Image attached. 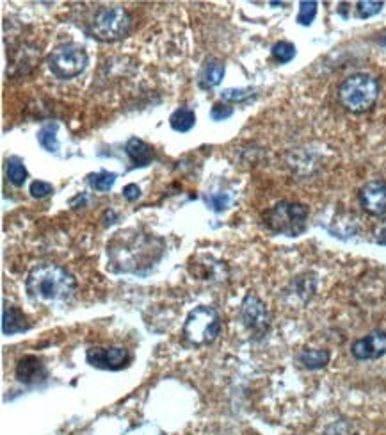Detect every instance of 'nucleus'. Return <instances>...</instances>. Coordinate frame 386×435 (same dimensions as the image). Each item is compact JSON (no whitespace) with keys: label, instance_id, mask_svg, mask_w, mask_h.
I'll list each match as a JSON object with an SVG mask.
<instances>
[{"label":"nucleus","instance_id":"obj_1","mask_svg":"<svg viewBox=\"0 0 386 435\" xmlns=\"http://www.w3.org/2000/svg\"><path fill=\"white\" fill-rule=\"evenodd\" d=\"M164 250L162 237L129 228L114 234L107 244V259L109 268L116 273H143L162 259Z\"/></svg>","mask_w":386,"mask_h":435},{"label":"nucleus","instance_id":"obj_2","mask_svg":"<svg viewBox=\"0 0 386 435\" xmlns=\"http://www.w3.org/2000/svg\"><path fill=\"white\" fill-rule=\"evenodd\" d=\"M25 287L32 302L43 307H54L66 303L73 296L77 280L66 268L43 263L32 268Z\"/></svg>","mask_w":386,"mask_h":435},{"label":"nucleus","instance_id":"obj_3","mask_svg":"<svg viewBox=\"0 0 386 435\" xmlns=\"http://www.w3.org/2000/svg\"><path fill=\"white\" fill-rule=\"evenodd\" d=\"M308 207L299 202H278L262 214V221L273 234L297 237L308 225Z\"/></svg>","mask_w":386,"mask_h":435},{"label":"nucleus","instance_id":"obj_4","mask_svg":"<svg viewBox=\"0 0 386 435\" xmlns=\"http://www.w3.org/2000/svg\"><path fill=\"white\" fill-rule=\"evenodd\" d=\"M379 98L378 78L371 74H355L343 78L338 86V100L343 107L355 114L367 113Z\"/></svg>","mask_w":386,"mask_h":435},{"label":"nucleus","instance_id":"obj_5","mask_svg":"<svg viewBox=\"0 0 386 435\" xmlns=\"http://www.w3.org/2000/svg\"><path fill=\"white\" fill-rule=\"evenodd\" d=\"M222 330L219 314L212 307L199 305L187 314L184 323V338L192 346H205L214 343Z\"/></svg>","mask_w":386,"mask_h":435},{"label":"nucleus","instance_id":"obj_6","mask_svg":"<svg viewBox=\"0 0 386 435\" xmlns=\"http://www.w3.org/2000/svg\"><path fill=\"white\" fill-rule=\"evenodd\" d=\"M132 29V16L121 6H113V8H101L94 15L91 22V34L93 38L106 41V43H114L125 38Z\"/></svg>","mask_w":386,"mask_h":435},{"label":"nucleus","instance_id":"obj_7","mask_svg":"<svg viewBox=\"0 0 386 435\" xmlns=\"http://www.w3.org/2000/svg\"><path fill=\"white\" fill-rule=\"evenodd\" d=\"M87 54L78 45H61L48 55V68L57 78H73L87 68Z\"/></svg>","mask_w":386,"mask_h":435},{"label":"nucleus","instance_id":"obj_8","mask_svg":"<svg viewBox=\"0 0 386 435\" xmlns=\"http://www.w3.org/2000/svg\"><path fill=\"white\" fill-rule=\"evenodd\" d=\"M241 319L248 330L257 338H264L269 330L271 314L269 309L257 294H246V298L241 305Z\"/></svg>","mask_w":386,"mask_h":435},{"label":"nucleus","instance_id":"obj_9","mask_svg":"<svg viewBox=\"0 0 386 435\" xmlns=\"http://www.w3.org/2000/svg\"><path fill=\"white\" fill-rule=\"evenodd\" d=\"M87 364L96 369H106V371H120L127 368L132 361L129 350L125 348H101L93 346L86 352Z\"/></svg>","mask_w":386,"mask_h":435},{"label":"nucleus","instance_id":"obj_10","mask_svg":"<svg viewBox=\"0 0 386 435\" xmlns=\"http://www.w3.org/2000/svg\"><path fill=\"white\" fill-rule=\"evenodd\" d=\"M359 205L365 212L371 216H385L386 214V181L374 179L363 184L358 191Z\"/></svg>","mask_w":386,"mask_h":435},{"label":"nucleus","instance_id":"obj_11","mask_svg":"<svg viewBox=\"0 0 386 435\" xmlns=\"http://www.w3.org/2000/svg\"><path fill=\"white\" fill-rule=\"evenodd\" d=\"M352 357L358 361H376L386 355V332L374 330L365 338L358 339L351 346Z\"/></svg>","mask_w":386,"mask_h":435},{"label":"nucleus","instance_id":"obj_12","mask_svg":"<svg viewBox=\"0 0 386 435\" xmlns=\"http://www.w3.org/2000/svg\"><path fill=\"white\" fill-rule=\"evenodd\" d=\"M16 378L25 385H34L47 378L45 364L34 355H25L16 364Z\"/></svg>","mask_w":386,"mask_h":435},{"label":"nucleus","instance_id":"obj_13","mask_svg":"<svg viewBox=\"0 0 386 435\" xmlns=\"http://www.w3.org/2000/svg\"><path fill=\"white\" fill-rule=\"evenodd\" d=\"M31 330V322L24 314V310L15 305H6L2 312V333L4 336H15Z\"/></svg>","mask_w":386,"mask_h":435},{"label":"nucleus","instance_id":"obj_14","mask_svg":"<svg viewBox=\"0 0 386 435\" xmlns=\"http://www.w3.org/2000/svg\"><path fill=\"white\" fill-rule=\"evenodd\" d=\"M125 152L130 157L134 168H146L153 161V149L139 137H130L125 145Z\"/></svg>","mask_w":386,"mask_h":435},{"label":"nucleus","instance_id":"obj_15","mask_svg":"<svg viewBox=\"0 0 386 435\" xmlns=\"http://www.w3.org/2000/svg\"><path fill=\"white\" fill-rule=\"evenodd\" d=\"M222 77H224V64L221 61L210 59V61L203 64L201 71H199L198 84L201 90H212V88L221 84Z\"/></svg>","mask_w":386,"mask_h":435},{"label":"nucleus","instance_id":"obj_16","mask_svg":"<svg viewBox=\"0 0 386 435\" xmlns=\"http://www.w3.org/2000/svg\"><path fill=\"white\" fill-rule=\"evenodd\" d=\"M297 361L303 368L315 371V369H322L328 366L329 352L328 350H303L297 355Z\"/></svg>","mask_w":386,"mask_h":435},{"label":"nucleus","instance_id":"obj_17","mask_svg":"<svg viewBox=\"0 0 386 435\" xmlns=\"http://www.w3.org/2000/svg\"><path fill=\"white\" fill-rule=\"evenodd\" d=\"M169 125L176 132H189L196 125V114L189 107H180L169 116Z\"/></svg>","mask_w":386,"mask_h":435},{"label":"nucleus","instance_id":"obj_18","mask_svg":"<svg viewBox=\"0 0 386 435\" xmlns=\"http://www.w3.org/2000/svg\"><path fill=\"white\" fill-rule=\"evenodd\" d=\"M117 175L113 172H98V173H91L90 177H87V184H90L91 189H94V191L98 193H106L109 191V189H113L114 182H116Z\"/></svg>","mask_w":386,"mask_h":435},{"label":"nucleus","instance_id":"obj_19","mask_svg":"<svg viewBox=\"0 0 386 435\" xmlns=\"http://www.w3.org/2000/svg\"><path fill=\"white\" fill-rule=\"evenodd\" d=\"M27 168H25L24 161L20 157H9L8 159V179L13 186L20 188L24 186V182L27 181Z\"/></svg>","mask_w":386,"mask_h":435},{"label":"nucleus","instance_id":"obj_20","mask_svg":"<svg viewBox=\"0 0 386 435\" xmlns=\"http://www.w3.org/2000/svg\"><path fill=\"white\" fill-rule=\"evenodd\" d=\"M39 145L43 146L47 152L55 153L59 150V139H57V125H45L39 129L38 132Z\"/></svg>","mask_w":386,"mask_h":435},{"label":"nucleus","instance_id":"obj_21","mask_svg":"<svg viewBox=\"0 0 386 435\" xmlns=\"http://www.w3.org/2000/svg\"><path fill=\"white\" fill-rule=\"evenodd\" d=\"M271 54H273V57L276 59L278 63L287 64L296 57V47H294V43H290V41H278V43H274L273 48H271Z\"/></svg>","mask_w":386,"mask_h":435},{"label":"nucleus","instance_id":"obj_22","mask_svg":"<svg viewBox=\"0 0 386 435\" xmlns=\"http://www.w3.org/2000/svg\"><path fill=\"white\" fill-rule=\"evenodd\" d=\"M317 9H319V4L317 2H301L299 4V13H297V24L299 25H312V22L315 20L317 16Z\"/></svg>","mask_w":386,"mask_h":435},{"label":"nucleus","instance_id":"obj_23","mask_svg":"<svg viewBox=\"0 0 386 435\" xmlns=\"http://www.w3.org/2000/svg\"><path fill=\"white\" fill-rule=\"evenodd\" d=\"M383 2H372V0H362L356 4V13L359 18H371V16L378 15L383 9Z\"/></svg>","mask_w":386,"mask_h":435},{"label":"nucleus","instance_id":"obj_24","mask_svg":"<svg viewBox=\"0 0 386 435\" xmlns=\"http://www.w3.org/2000/svg\"><path fill=\"white\" fill-rule=\"evenodd\" d=\"M205 202H207V205L210 209L221 212L224 209H228V205H230V196L222 195V193H215V195H208L205 198Z\"/></svg>","mask_w":386,"mask_h":435},{"label":"nucleus","instance_id":"obj_25","mask_svg":"<svg viewBox=\"0 0 386 435\" xmlns=\"http://www.w3.org/2000/svg\"><path fill=\"white\" fill-rule=\"evenodd\" d=\"M31 195L32 198H38V200H41V198H45V196L52 195L54 193V186L50 184V182H45V181H34L31 184Z\"/></svg>","mask_w":386,"mask_h":435},{"label":"nucleus","instance_id":"obj_26","mask_svg":"<svg viewBox=\"0 0 386 435\" xmlns=\"http://www.w3.org/2000/svg\"><path fill=\"white\" fill-rule=\"evenodd\" d=\"M251 95H253V90H231L230 88V90L222 91L221 97L228 102H244Z\"/></svg>","mask_w":386,"mask_h":435},{"label":"nucleus","instance_id":"obj_27","mask_svg":"<svg viewBox=\"0 0 386 435\" xmlns=\"http://www.w3.org/2000/svg\"><path fill=\"white\" fill-rule=\"evenodd\" d=\"M231 114H234V107H230L228 104H214V107H212V111H210L212 120H215V122L228 120Z\"/></svg>","mask_w":386,"mask_h":435},{"label":"nucleus","instance_id":"obj_28","mask_svg":"<svg viewBox=\"0 0 386 435\" xmlns=\"http://www.w3.org/2000/svg\"><path fill=\"white\" fill-rule=\"evenodd\" d=\"M123 435H164V431L160 430V428L153 427V424H139V427L130 428Z\"/></svg>","mask_w":386,"mask_h":435},{"label":"nucleus","instance_id":"obj_29","mask_svg":"<svg viewBox=\"0 0 386 435\" xmlns=\"http://www.w3.org/2000/svg\"><path fill=\"white\" fill-rule=\"evenodd\" d=\"M123 196H125V200L134 202L141 196V189L137 188L136 184H129V186H125V188H123Z\"/></svg>","mask_w":386,"mask_h":435},{"label":"nucleus","instance_id":"obj_30","mask_svg":"<svg viewBox=\"0 0 386 435\" xmlns=\"http://www.w3.org/2000/svg\"><path fill=\"white\" fill-rule=\"evenodd\" d=\"M374 240L378 244L386 247V220H383L381 223L378 225V228H376L374 232Z\"/></svg>","mask_w":386,"mask_h":435},{"label":"nucleus","instance_id":"obj_31","mask_svg":"<svg viewBox=\"0 0 386 435\" xmlns=\"http://www.w3.org/2000/svg\"><path fill=\"white\" fill-rule=\"evenodd\" d=\"M381 43H383V45H385V47H386V39H383V41H381Z\"/></svg>","mask_w":386,"mask_h":435}]
</instances>
